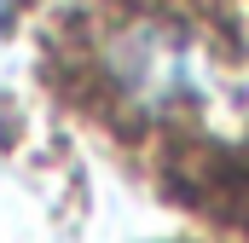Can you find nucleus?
<instances>
[{"label":"nucleus","instance_id":"nucleus-1","mask_svg":"<svg viewBox=\"0 0 249 243\" xmlns=\"http://www.w3.org/2000/svg\"><path fill=\"white\" fill-rule=\"evenodd\" d=\"M12 17H18V0H0V35L12 29Z\"/></svg>","mask_w":249,"mask_h":243}]
</instances>
